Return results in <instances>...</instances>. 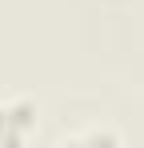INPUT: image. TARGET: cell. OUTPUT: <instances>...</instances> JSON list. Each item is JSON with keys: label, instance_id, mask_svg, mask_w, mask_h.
Returning <instances> with one entry per match:
<instances>
[{"label": "cell", "instance_id": "obj_1", "mask_svg": "<svg viewBox=\"0 0 144 148\" xmlns=\"http://www.w3.org/2000/svg\"><path fill=\"white\" fill-rule=\"evenodd\" d=\"M32 132H36V104L4 100L0 104V144H24Z\"/></svg>", "mask_w": 144, "mask_h": 148}]
</instances>
